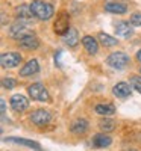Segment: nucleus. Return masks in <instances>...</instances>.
Here are the masks:
<instances>
[{"instance_id": "obj_1", "label": "nucleus", "mask_w": 141, "mask_h": 151, "mask_svg": "<svg viewBox=\"0 0 141 151\" xmlns=\"http://www.w3.org/2000/svg\"><path fill=\"white\" fill-rule=\"evenodd\" d=\"M31 8L33 12V17H36L38 20H50L55 14L53 6L47 2H43V0H33L31 3Z\"/></svg>"}, {"instance_id": "obj_2", "label": "nucleus", "mask_w": 141, "mask_h": 151, "mask_svg": "<svg viewBox=\"0 0 141 151\" xmlns=\"http://www.w3.org/2000/svg\"><path fill=\"white\" fill-rule=\"evenodd\" d=\"M106 64L111 67V68H115V70H123L126 68V65L129 64V56L123 52H115V53H111L106 59Z\"/></svg>"}, {"instance_id": "obj_3", "label": "nucleus", "mask_w": 141, "mask_h": 151, "mask_svg": "<svg viewBox=\"0 0 141 151\" xmlns=\"http://www.w3.org/2000/svg\"><path fill=\"white\" fill-rule=\"evenodd\" d=\"M28 91H29V95L32 97V100H36V101H50V95L43 83L31 85L28 88Z\"/></svg>"}, {"instance_id": "obj_4", "label": "nucleus", "mask_w": 141, "mask_h": 151, "mask_svg": "<svg viewBox=\"0 0 141 151\" xmlns=\"http://www.w3.org/2000/svg\"><path fill=\"white\" fill-rule=\"evenodd\" d=\"M53 29L58 35H65L70 30V17L65 14V12H61V14L56 17Z\"/></svg>"}, {"instance_id": "obj_5", "label": "nucleus", "mask_w": 141, "mask_h": 151, "mask_svg": "<svg viewBox=\"0 0 141 151\" xmlns=\"http://www.w3.org/2000/svg\"><path fill=\"white\" fill-rule=\"evenodd\" d=\"M21 62V55L15 53V52H9V53H3L0 56V64L3 68H14Z\"/></svg>"}, {"instance_id": "obj_6", "label": "nucleus", "mask_w": 141, "mask_h": 151, "mask_svg": "<svg viewBox=\"0 0 141 151\" xmlns=\"http://www.w3.org/2000/svg\"><path fill=\"white\" fill-rule=\"evenodd\" d=\"M50 119H52V113H50L49 110H44V109H38L31 115V121L33 124H36V125L49 124Z\"/></svg>"}, {"instance_id": "obj_7", "label": "nucleus", "mask_w": 141, "mask_h": 151, "mask_svg": "<svg viewBox=\"0 0 141 151\" xmlns=\"http://www.w3.org/2000/svg\"><path fill=\"white\" fill-rule=\"evenodd\" d=\"M11 107L15 112H23L29 107V100L21 94H15L11 97Z\"/></svg>"}, {"instance_id": "obj_8", "label": "nucleus", "mask_w": 141, "mask_h": 151, "mask_svg": "<svg viewBox=\"0 0 141 151\" xmlns=\"http://www.w3.org/2000/svg\"><path fill=\"white\" fill-rule=\"evenodd\" d=\"M18 42H20V45L23 48H28V50H35V48H38V45H40V41H38V38L33 33L23 35L18 40Z\"/></svg>"}, {"instance_id": "obj_9", "label": "nucleus", "mask_w": 141, "mask_h": 151, "mask_svg": "<svg viewBox=\"0 0 141 151\" xmlns=\"http://www.w3.org/2000/svg\"><path fill=\"white\" fill-rule=\"evenodd\" d=\"M26 33H29V32H28V24L24 23L23 20L14 23V24H12V27L9 29V35L14 36V38H17V40H20V38H21L23 35H26Z\"/></svg>"}, {"instance_id": "obj_10", "label": "nucleus", "mask_w": 141, "mask_h": 151, "mask_svg": "<svg viewBox=\"0 0 141 151\" xmlns=\"http://www.w3.org/2000/svg\"><path fill=\"white\" fill-rule=\"evenodd\" d=\"M40 71V65H38V60L36 59H32L29 60L28 64H24V67L20 70V76L23 77H28V76H33Z\"/></svg>"}, {"instance_id": "obj_11", "label": "nucleus", "mask_w": 141, "mask_h": 151, "mask_svg": "<svg viewBox=\"0 0 141 151\" xmlns=\"http://www.w3.org/2000/svg\"><path fill=\"white\" fill-rule=\"evenodd\" d=\"M82 44H84L85 50H86L89 55H96L99 52V44H97V41L94 40L93 36H89V35L84 36L82 38Z\"/></svg>"}, {"instance_id": "obj_12", "label": "nucleus", "mask_w": 141, "mask_h": 151, "mask_svg": "<svg viewBox=\"0 0 141 151\" xmlns=\"http://www.w3.org/2000/svg\"><path fill=\"white\" fill-rule=\"evenodd\" d=\"M115 33H117V36H120V38H127V36L132 35V27L129 26V23L118 21L117 24H115Z\"/></svg>"}, {"instance_id": "obj_13", "label": "nucleus", "mask_w": 141, "mask_h": 151, "mask_svg": "<svg viewBox=\"0 0 141 151\" xmlns=\"http://www.w3.org/2000/svg\"><path fill=\"white\" fill-rule=\"evenodd\" d=\"M112 92H114V95H117L118 98H126V97L131 95V88H129V85H127V83L120 82V83H117V85L114 86Z\"/></svg>"}, {"instance_id": "obj_14", "label": "nucleus", "mask_w": 141, "mask_h": 151, "mask_svg": "<svg viewBox=\"0 0 141 151\" xmlns=\"http://www.w3.org/2000/svg\"><path fill=\"white\" fill-rule=\"evenodd\" d=\"M64 41H65V44H67L68 47L78 45V42H79V33H78V30L73 29V27H70V30L64 35Z\"/></svg>"}, {"instance_id": "obj_15", "label": "nucleus", "mask_w": 141, "mask_h": 151, "mask_svg": "<svg viewBox=\"0 0 141 151\" xmlns=\"http://www.w3.org/2000/svg\"><path fill=\"white\" fill-rule=\"evenodd\" d=\"M15 14H17V17L20 20H29V18H32L33 12H32L31 5H21V6H18L15 9Z\"/></svg>"}, {"instance_id": "obj_16", "label": "nucleus", "mask_w": 141, "mask_h": 151, "mask_svg": "<svg viewBox=\"0 0 141 151\" xmlns=\"http://www.w3.org/2000/svg\"><path fill=\"white\" fill-rule=\"evenodd\" d=\"M111 137L109 136H106V134H103V133H100V134H96L94 136V139H93V145L96 147V148H105V147H108V145H111Z\"/></svg>"}, {"instance_id": "obj_17", "label": "nucleus", "mask_w": 141, "mask_h": 151, "mask_svg": "<svg viewBox=\"0 0 141 151\" xmlns=\"http://www.w3.org/2000/svg\"><path fill=\"white\" fill-rule=\"evenodd\" d=\"M8 142H14V144H20V145H26V147H31V148L35 150V151H41V145L38 144V142H33V141L20 139V137H8Z\"/></svg>"}, {"instance_id": "obj_18", "label": "nucleus", "mask_w": 141, "mask_h": 151, "mask_svg": "<svg viewBox=\"0 0 141 151\" xmlns=\"http://www.w3.org/2000/svg\"><path fill=\"white\" fill-rule=\"evenodd\" d=\"M88 130V122L85 119H78L71 124V132L76 134H84Z\"/></svg>"}, {"instance_id": "obj_19", "label": "nucleus", "mask_w": 141, "mask_h": 151, "mask_svg": "<svg viewBox=\"0 0 141 151\" xmlns=\"http://www.w3.org/2000/svg\"><path fill=\"white\" fill-rule=\"evenodd\" d=\"M105 11L112 12V14H124V12L127 11V8L123 3H114V2H111V3L105 5Z\"/></svg>"}, {"instance_id": "obj_20", "label": "nucleus", "mask_w": 141, "mask_h": 151, "mask_svg": "<svg viewBox=\"0 0 141 151\" xmlns=\"http://www.w3.org/2000/svg\"><path fill=\"white\" fill-rule=\"evenodd\" d=\"M99 40H100V42L103 44L105 47H112V45H115L117 44V40L115 38H112L111 35H108V33H99Z\"/></svg>"}, {"instance_id": "obj_21", "label": "nucleus", "mask_w": 141, "mask_h": 151, "mask_svg": "<svg viewBox=\"0 0 141 151\" xmlns=\"http://www.w3.org/2000/svg\"><path fill=\"white\" fill-rule=\"evenodd\" d=\"M96 112L99 113V115H112V113L115 112V107L112 104H97Z\"/></svg>"}, {"instance_id": "obj_22", "label": "nucleus", "mask_w": 141, "mask_h": 151, "mask_svg": "<svg viewBox=\"0 0 141 151\" xmlns=\"http://www.w3.org/2000/svg\"><path fill=\"white\" fill-rule=\"evenodd\" d=\"M99 125H100V129L103 130V132H111V130H114L115 129V122L112 121V119H102L100 122H99Z\"/></svg>"}, {"instance_id": "obj_23", "label": "nucleus", "mask_w": 141, "mask_h": 151, "mask_svg": "<svg viewBox=\"0 0 141 151\" xmlns=\"http://www.w3.org/2000/svg\"><path fill=\"white\" fill-rule=\"evenodd\" d=\"M131 86L135 88V89L141 94V76H134L131 79Z\"/></svg>"}, {"instance_id": "obj_24", "label": "nucleus", "mask_w": 141, "mask_h": 151, "mask_svg": "<svg viewBox=\"0 0 141 151\" xmlns=\"http://www.w3.org/2000/svg\"><path fill=\"white\" fill-rule=\"evenodd\" d=\"M15 85H17V82L14 79H3L2 80V86L5 88V89H12Z\"/></svg>"}, {"instance_id": "obj_25", "label": "nucleus", "mask_w": 141, "mask_h": 151, "mask_svg": "<svg viewBox=\"0 0 141 151\" xmlns=\"http://www.w3.org/2000/svg\"><path fill=\"white\" fill-rule=\"evenodd\" d=\"M131 24H134V26H141V12H135L131 17Z\"/></svg>"}, {"instance_id": "obj_26", "label": "nucleus", "mask_w": 141, "mask_h": 151, "mask_svg": "<svg viewBox=\"0 0 141 151\" xmlns=\"http://www.w3.org/2000/svg\"><path fill=\"white\" fill-rule=\"evenodd\" d=\"M0 104H2V116L5 118V112H6V104H5V100H3V98L0 100Z\"/></svg>"}, {"instance_id": "obj_27", "label": "nucleus", "mask_w": 141, "mask_h": 151, "mask_svg": "<svg viewBox=\"0 0 141 151\" xmlns=\"http://www.w3.org/2000/svg\"><path fill=\"white\" fill-rule=\"evenodd\" d=\"M137 59L141 62V50H138V53H137Z\"/></svg>"}, {"instance_id": "obj_28", "label": "nucleus", "mask_w": 141, "mask_h": 151, "mask_svg": "<svg viewBox=\"0 0 141 151\" xmlns=\"http://www.w3.org/2000/svg\"><path fill=\"white\" fill-rule=\"evenodd\" d=\"M126 151H135V150H126Z\"/></svg>"}]
</instances>
